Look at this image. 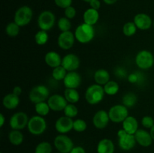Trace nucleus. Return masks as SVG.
<instances>
[{
    "mask_svg": "<svg viewBox=\"0 0 154 153\" xmlns=\"http://www.w3.org/2000/svg\"><path fill=\"white\" fill-rule=\"evenodd\" d=\"M74 33H75V38L79 43L86 44L93 40L96 34V31L93 26L83 22L75 28Z\"/></svg>",
    "mask_w": 154,
    "mask_h": 153,
    "instance_id": "nucleus-1",
    "label": "nucleus"
},
{
    "mask_svg": "<svg viewBox=\"0 0 154 153\" xmlns=\"http://www.w3.org/2000/svg\"><path fill=\"white\" fill-rule=\"evenodd\" d=\"M105 90L102 86L93 84L87 88L85 92V99L90 105H96L103 100L105 97Z\"/></svg>",
    "mask_w": 154,
    "mask_h": 153,
    "instance_id": "nucleus-2",
    "label": "nucleus"
},
{
    "mask_svg": "<svg viewBox=\"0 0 154 153\" xmlns=\"http://www.w3.org/2000/svg\"><path fill=\"white\" fill-rule=\"evenodd\" d=\"M47 122L43 116L35 115L29 118L27 129L31 134L38 136L45 132L47 129Z\"/></svg>",
    "mask_w": 154,
    "mask_h": 153,
    "instance_id": "nucleus-3",
    "label": "nucleus"
},
{
    "mask_svg": "<svg viewBox=\"0 0 154 153\" xmlns=\"http://www.w3.org/2000/svg\"><path fill=\"white\" fill-rule=\"evenodd\" d=\"M33 17L32 9L27 5L20 7L15 11L14 16V22H16L19 26L23 27L30 23Z\"/></svg>",
    "mask_w": 154,
    "mask_h": 153,
    "instance_id": "nucleus-4",
    "label": "nucleus"
},
{
    "mask_svg": "<svg viewBox=\"0 0 154 153\" xmlns=\"http://www.w3.org/2000/svg\"><path fill=\"white\" fill-rule=\"evenodd\" d=\"M50 91L45 85H37L32 87L29 93V99L33 104L46 101L50 97Z\"/></svg>",
    "mask_w": 154,
    "mask_h": 153,
    "instance_id": "nucleus-5",
    "label": "nucleus"
},
{
    "mask_svg": "<svg viewBox=\"0 0 154 153\" xmlns=\"http://www.w3.org/2000/svg\"><path fill=\"white\" fill-rule=\"evenodd\" d=\"M135 64L141 70H148L154 64V56L150 51L143 50L139 51L135 56Z\"/></svg>",
    "mask_w": 154,
    "mask_h": 153,
    "instance_id": "nucleus-6",
    "label": "nucleus"
},
{
    "mask_svg": "<svg viewBox=\"0 0 154 153\" xmlns=\"http://www.w3.org/2000/svg\"><path fill=\"white\" fill-rule=\"evenodd\" d=\"M56 22V16L51 10H43L38 17V26L40 30L48 32L54 28Z\"/></svg>",
    "mask_w": 154,
    "mask_h": 153,
    "instance_id": "nucleus-7",
    "label": "nucleus"
},
{
    "mask_svg": "<svg viewBox=\"0 0 154 153\" xmlns=\"http://www.w3.org/2000/svg\"><path fill=\"white\" fill-rule=\"evenodd\" d=\"M117 136H118L119 147L123 151H130L137 143L135 135L127 133L123 128L118 130Z\"/></svg>",
    "mask_w": 154,
    "mask_h": 153,
    "instance_id": "nucleus-8",
    "label": "nucleus"
},
{
    "mask_svg": "<svg viewBox=\"0 0 154 153\" xmlns=\"http://www.w3.org/2000/svg\"><path fill=\"white\" fill-rule=\"evenodd\" d=\"M54 144L58 152L61 153H69L75 147L72 140L66 134H60L54 138Z\"/></svg>",
    "mask_w": 154,
    "mask_h": 153,
    "instance_id": "nucleus-9",
    "label": "nucleus"
},
{
    "mask_svg": "<svg viewBox=\"0 0 154 153\" xmlns=\"http://www.w3.org/2000/svg\"><path fill=\"white\" fill-rule=\"evenodd\" d=\"M108 115L112 122L120 123L129 116V110L123 104H116L110 108Z\"/></svg>",
    "mask_w": 154,
    "mask_h": 153,
    "instance_id": "nucleus-10",
    "label": "nucleus"
},
{
    "mask_svg": "<svg viewBox=\"0 0 154 153\" xmlns=\"http://www.w3.org/2000/svg\"><path fill=\"white\" fill-rule=\"evenodd\" d=\"M29 118L23 111L17 112L11 116L9 120V125L12 130H23L27 128Z\"/></svg>",
    "mask_w": 154,
    "mask_h": 153,
    "instance_id": "nucleus-11",
    "label": "nucleus"
},
{
    "mask_svg": "<svg viewBox=\"0 0 154 153\" xmlns=\"http://www.w3.org/2000/svg\"><path fill=\"white\" fill-rule=\"evenodd\" d=\"M76 38L75 33L71 31L63 32L60 34L57 38V44L59 47L63 50H69L73 47Z\"/></svg>",
    "mask_w": 154,
    "mask_h": 153,
    "instance_id": "nucleus-12",
    "label": "nucleus"
},
{
    "mask_svg": "<svg viewBox=\"0 0 154 153\" xmlns=\"http://www.w3.org/2000/svg\"><path fill=\"white\" fill-rule=\"evenodd\" d=\"M47 101L51 110L55 112L63 111L69 104L64 95H61L60 94H52L50 96Z\"/></svg>",
    "mask_w": 154,
    "mask_h": 153,
    "instance_id": "nucleus-13",
    "label": "nucleus"
},
{
    "mask_svg": "<svg viewBox=\"0 0 154 153\" xmlns=\"http://www.w3.org/2000/svg\"><path fill=\"white\" fill-rule=\"evenodd\" d=\"M73 118L63 116L57 118L55 122V129L59 134H66L73 129Z\"/></svg>",
    "mask_w": 154,
    "mask_h": 153,
    "instance_id": "nucleus-14",
    "label": "nucleus"
},
{
    "mask_svg": "<svg viewBox=\"0 0 154 153\" xmlns=\"http://www.w3.org/2000/svg\"><path fill=\"white\" fill-rule=\"evenodd\" d=\"M81 64L79 57L74 53H69L65 56L62 60L61 65L69 71H76Z\"/></svg>",
    "mask_w": 154,
    "mask_h": 153,
    "instance_id": "nucleus-15",
    "label": "nucleus"
},
{
    "mask_svg": "<svg viewBox=\"0 0 154 153\" xmlns=\"http://www.w3.org/2000/svg\"><path fill=\"white\" fill-rule=\"evenodd\" d=\"M110 121L108 112L105 110H98L93 117V124L97 129H104L106 128Z\"/></svg>",
    "mask_w": 154,
    "mask_h": 153,
    "instance_id": "nucleus-16",
    "label": "nucleus"
},
{
    "mask_svg": "<svg viewBox=\"0 0 154 153\" xmlns=\"http://www.w3.org/2000/svg\"><path fill=\"white\" fill-rule=\"evenodd\" d=\"M133 22H135L137 28L142 31L150 29L153 26V22L151 17L148 14L144 13L137 14L134 16Z\"/></svg>",
    "mask_w": 154,
    "mask_h": 153,
    "instance_id": "nucleus-17",
    "label": "nucleus"
},
{
    "mask_svg": "<svg viewBox=\"0 0 154 153\" xmlns=\"http://www.w3.org/2000/svg\"><path fill=\"white\" fill-rule=\"evenodd\" d=\"M82 78L77 71H69L63 80V84L67 88H78L81 86Z\"/></svg>",
    "mask_w": 154,
    "mask_h": 153,
    "instance_id": "nucleus-18",
    "label": "nucleus"
},
{
    "mask_svg": "<svg viewBox=\"0 0 154 153\" xmlns=\"http://www.w3.org/2000/svg\"><path fill=\"white\" fill-rule=\"evenodd\" d=\"M135 137L137 143L142 147H149L153 143V138L150 135V131L144 129H138L135 134Z\"/></svg>",
    "mask_w": 154,
    "mask_h": 153,
    "instance_id": "nucleus-19",
    "label": "nucleus"
},
{
    "mask_svg": "<svg viewBox=\"0 0 154 153\" xmlns=\"http://www.w3.org/2000/svg\"><path fill=\"white\" fill-rule=\"evenodd\" d=\"M63 58L56 51H49L45 56V62L47 65L52 68L60 66L62 64Z\"/></svg>",
    "mask_w": 154,
    "mask_h": 153,
    "instance_id": "nucleus-20",
    "label": "nucleus"
},
{
    "mask_svg": "<svg viewBox=\"0 0 154 153\" xmlns=\"http://www.w3.org/2000/svg\"><path fill=\"white\" fill-rule=\"evenodd\" d=\"M123 129L130 134H135L138 130V122L135 117L129 116L124 121L122 122Z\"/></svg>",
    "mask_w": 154,
    "mask_h": 153,
    "instance_id": "nucleus-21",
    "label": "nucleus"
},
{
    "mask_svg": "<svg viewBox=\"0 0 154 153\" xmlns=\"http://www.w3.org/2000/svg\"><path fill=\"white\" fill-rule=\"evenodd\" d=\"M96 151L97 153H114L115 146L111 140L104 138L98 142Z\"/></svg>",
    "mask_w": 154,
    "mask_h": 153,
    "instance_id": "nucleus-22",
    "label": "nucleus"
},
{
    "mask_svg": "<svg viewBox=\"0 0 154 153\" xmlns=\"http://www.w3.org/2000/svg\"><path fill=\"white\" fill-rule=\"evenodd\" d=\"M19 96L16 95L13 92L8 93L4 96L2 99V104L5 108L8 110L16 109L20 104Z\"/></svg>",
    "mask_w": 154,
    "mask_h": 153,
    "instance_id": "nucleus-23",
    "label": "nucleus"
},
{
    "mask_svg": "<svg viewBox=\"0 0 154 153\" xmlns=\"http://www.w3.org/2000/svg\"><path fill=\"white\" fill-rule=\"evenodd\" d=\"M83 20H84V22L94 26V25L97 23L99 20V11L91 8L87 9L83 15Z\"/></svg>",
    "mask_w": 154,
    "mask_h": 153,
    "instance_id": "nucleus-24",
    "label": "nucleus"
},
{
    "mask_svg": "<svg viewBox=\"0 0 154 153\" xmlns=\"http://www.w3.org/2000/svg\"><path fill=\"white\" fill-rule=\"evenodd\" d=\"M110 78H111V76H110L109 72L105 69H99L94 73L95 82H96V83L102 86H104L107 82L111 80Z\"/></svg>",
    "mask_w": 154,
    "mask_h": 153,
    "instance_id": "nucleus-25",
    "label": "nucleus"
},
{
    "mask_svg": "<svg viewBox=\"0 0 154 153\" xmlns=\"http://www.w3.org/2000/svg\"><path fill=\"white\" fill-rule=\"evenodd\" d=\"M9 142L14 146H20L24 140V136L20 130H12L8 134Z\"/></svg>",
    "mask_w": 154,
    "mask_h": 153,
    "instance_id": "nucleus-26",
    "label": "nucleus"
},
{
    "mask_svg": "<svg viewBox=\"0 0 154 153\" xmlns=\"http://www.w3.org/2000/svg\"><path fill=\"white\" fill-rule=\"evenodd\" d=\"M64 97L69 104H76L80 100V94L77 88H67L64 91Z\"/></svg>",
    "mask_w": 154,
    "mask_h": 153,
    "instance_id": "nucleus-27",
    "label": "nucleus"
},
{
    "mask_svg": "<svg viewBox=\"0 0 154 153\" xmlns=\"http://www.w3.org/2000/svg\"><path fill=\"white\" fill-rule=\"evenodd\" d=\"M138 101V97L134 92H127L122 98V104L127 108L133 107Z\"/></svg>",
    "mask_w": 154,
    "mask_h": 153,
    "instance_id": "nucleus-28",
    "label": "nucleus"
},
{
    "mask_svg": "<svg viewBox=\"0 0 154 153\" xmlns=\"http://www.w3.org/2000/svg\"><path fill=\"white\" fill-rule=\"evenodd\" d=\"M127 80L130 83L137 84V85H142L145 82V76L141 71L133 72L129 74L127 77Z\"/></svg>",
    "mask_w": 154,
    "mask_h": 153,
    "instance_id": "nucleus-29",
    "label": "nucleus"
},
{
    "mask_svg": "<svg viewBox=\"0 0 154 153\" xmlns=\"http://www.w3.org/2000/svg\"><path fill=\"white\" fill-rule=\"evenodd\" d=\"M104 90H105V94L108 95L113 96L115 95L118 93L119 90H120V86L117 82L114 80H110L109 82H107L105 86H103Z\"/></svg>",
    "mask_w": 154,
    "mask_h": 153,
    "instance_id": "nucleus-30",
    "label": "nucleus"
},
{
    "mask_svg": "<svg viewBox=\"0 0 154 153\" xmlns=\"http://www.w3.org/2000/svg\"><path fill=\"white\" fill-rule=\"evenodd\" d=\"M35 110L37 112V115L45 117L49 114L51 110L48 105V101H43L35 104Z\"/></svg>",
    "mask_w": 154,
    "mask_h": 153,
    "instance_id": "nucleus-31",
    "label": "nucleus"
},
{
    "mask_svg": "<svg viewBox=\"0 0 154 153\" xmlns=\"http://www.w3.org/2000/svg\"><path fill=\"white\" fill-rule=\"evenodd\" d=\"M35 41L38 45L43 46L48 43L49 40V35L48 34V32L44 31V30H39L38 32L35 34Z\"/></svg>",
    "mask_w": 154,
    "mask_h": 153,
    "instance_id": "nucleus-32",
    "label": "nucleus"
},
{
    "mask_svg": "<svg viewBox=\"0 0 154 153\" xmlns=\"http://www.w3.org/2000/svg\"><path fill=\"white\" fill-rule=\"evenodd\" d=\"M20 26L17 25L15 22H11L8 23L5 27V32L8 36L11 38L17 37L19 34Z\"/></svg>",
    "mask_w": 154,
    "mask_h": 153,
    "instance_id": "nucleus-33",
    "label": "nucleus"
},
{
    "mask_svg": "<svg viewBox=\"0 0 154 153\" xmlns=\"http://www.w3.org/2000/svg\"><path fill=\"white\" fill-rule=\"evenodd\" d=\"M68 71L62 65L53 68L52 76L54 80L57 81H61L65 79Z\"/></svg>",
    "mask_w": 154,
    "mask_h": 153,
    "instance_id": "nucleus-34",
    "label": "nucleus"
},
{
    "mask_svg": "<svg viewBox=\"0 0 154 153\" xmlns=\"http://www.w3.org/2000/svg\"><path fill=\"white\" fill-rule=\"evenodd\" d=\"M137 26L134 22H127L123 25V33L126 37H132L136 33Z\"/></svg>",
    "mask_w": 154,
    "mask_h": 153,
    "instance_id": "nucleus-35",
    "label": "nucleus"
},
{
    "mask_svg": "<svg viewBox=\"0 0 154 153\" xmlns=\"http://www.w3.org/2000/svg\"><path fill=\"white\" fill-rule=\"evenodd\" d=\"M52 145L47 141L39 142L35 148V153H52Z\"/></svg>",
    "mask_w": 154,
    "mask_h": 153,
    "instance_id": "nucleus-36",
    "label": "nucleus"
},
{
    "mask_svg": "<svg viewBox=\"0 0 154 153\" xmlns=\"http://www.w3.org/2000/svg\"><path fill=\"white\" fill-rule=\"evenodd\" d=\"M57 26H58L59 29L63 32H68L71 31L72 28V22H71V20L68 19L66 16H63V17L60 18L57 22Z\"/></svg>",
    "mask_w": 154,
    "mask_h": 153,
    "instance_id": "nucleus-37",
    "label": "nucleus"
},
{
    "mask_svg": "<svg viewBox=\"0 0 154 153\" xmlns=\"http://www.w3.org/2000/svg\"><path fill=\"white\" fill-rule=\"evenodd\" d=\"M64 112V116H66L69 117V118H75L78 116V109L76 106L75 105V104H68L67 106H66V108L63 110Z\"/></svg>",
    "mask_w": 154,
    "mask_h": 153,
    "instance_id": "nucleus-38",
    "label": "nucleus"
},
{
    "mask_svg": "<svg viewBox=\"0 0 154 153\" xmlns=\"http://www.w3.org/2000/svg\"><path fill=\"white\" fill-rule=\"evenodd\" d=\"M87 124L84 119L82 118H77V119L74 120L73 124V130L75 131L78 132V133H81L87 130Z\"/></svg>",
    "mask_w": 154,
    "mask_h": 153,
    "instance_id": "nucleus-39",
    "label": "nucleus"
},
{
    "mask_svg": "<svg viewBox=\"0 0 154 153\" xmlns=\"http://www.w3.org/2000/svg\"><path fill=\"white\" fill-rule=\"evenodd\" d=\"M141 124L147 129H150L154 125V119L152 116H145L141 118Z\"/></svg>",
    "mask_w": 154,
    "mask_h": 153,
    "instance_id": "nucleus-40",
    "label": "nucleus"
},
{
    "mask_svg": "<svg viewBox=\"0 0 154 153\" xmlns=\"http://www.w3.org/2000/svg\"><path fill=\"white\" fill-rule=\"evenodd\" d=\"M64 14L66 17H67L68 19L72 20L74 19L75 17L77 14V10L73 6H69L67 8L64 9Z\"/></svg>",
    "mask_w": 154,
    "mask_h": 153,
    "instance_id": "nucleus-41",
    "label": "nucleus"
},
{
    "mask_svg": "<svg viewBox=\"0 0 154 153\" xmlns=\"http://www.w3.org/2000/svg\"><path fill=\"white\" fill-rule=\"evenodd\" d=\"M114 74L117 76V77L120 78V79H124V78L128 77L127 70L123 67H117L114 70Z\"/></svg>",
    "mask_w": 154,
    "mask_h": 153,
    "instance_id": "nucleus-42",
    "label": "nucleus"
},
{
    "mask_svg": "<svg viewBox=\"0 0 154 153\" xmlns=\"http://www.w3.org/2000/svg\"><path fill=\"white\" fill-rule=\"evenodd\" d=\"M73 0H54V3L57 7L66 9L69 6H72Z\"/></svg>",
    "mask_w": 154,
    "mask_h": 153,
    "instance_id": "nucleus-43",
    "label": "nucleus"
},
{
    "mask_svg": "<svg viewBox=\"0 0 154 153\" xmlns=\"http://www.w3.org/2000/svg\"><path fill=\"white\" fill-rule=\"evenodd\" d=\"M89 4H90V8L95 10H99V9L101 8V2L99 0H92Z\"/></svg>",
    "mask_w": 154,
    "mask_h": 153,
    "instance_id": "nucleus-44",
    "label": "nucleus"
},
{
    "mask_svg": "<svg viewBox=\"0 0 154 153\" xmlns=\"http://www.w3.org/2000/svg\"><path fill=\"white\" fill-rule=\"evenodd\" d=\"M69 153H86V150L84 147L78 146L74 147Z\"/></svg>",
    "mask_w": 154,
    "mask_h": 153,
    "instance_id": "nucleus-45",
    "label": "nucleus"
},
{
    "mask_svg": "<svg viewBox=\"0 0 154 153\" xmlns=\"http://www.w3.org/2000/svg\"><path fill=\"white\" fill-rule=\"evenodd\" d=\"M13 92L14 94H16V95L20 96L21 94V93H22V88H21L20 86H17L14 87L13 92Z\"/></svg>",
    "mask_w": 154,
    "mask_h": 153,
    "instance_id": "nucleus-46",
    "label": "nucleus"
},
{
    "mask_svg": "<svg viewBox=\"0 0 154 153\" xmlns=\"http://www.w3.org/2000/svg\"><path fill=\"white\" fill-rule=\"evenodd\" d=\"M5 117L2 113H1L0 114V127H3V125L5 124Z\"/></svg>",
    "mask_w": 154,
    "mask_h": 153,
    "instance_id": "nucleus-47",
    "label": "nucleus"
},
{
    "mask_svg": "<svg viewBox=\"0 0 154 153\" xmlns=\"http://www.w3.org/2000/svg\"><path fill=\"white\" fill-rule=\"evenodd\" d=\"M106 4H108V5H111V4H115L117 2V0H102Z\"/></svg>",
    "mask_w": 154,
    "mask_h": 153,
    "instance_id": "nucleus-48",
    "label": "nucleus"
},
{
    "mask_svg": "<svg viewBox=\"0 0 154 153\" xmlns=\"http://www.w3.org/2000/svg\"><path fill=\"white\" fill-rule=\"evenodd\" d=\"M150 135H151L152 138H153V140L154 141V125L150 129Z\"/></svg>",
    "mask_w": 154,
    "mask_h": 153,
    "instance_id": "nucleus-49",
    "label": "nucleus"
},
{
    "mask_svg": "<svg viewBox=\"0 0 154 153\" xmlns=\"http://www.w3.org/2000/svg\"><path fill=\"white\" fill-rule=\"evenodd\" d=\"M84 2H87V3H90V2L92 1V0H83Z\"/></svg>",
    "mask_w": 154,
    "mask_h": 153,
    "instance_id": "nucleus-50",
    "label": "nucleus"
},
{
    "mask_svg": "<svg viewBox=\"0 0 154 153\" xmlns=\"http://www.w3.org/2000/svg\"><path fill=\"white\" fill-rule=\"evenodd\" d=\"M153 26L154 27V20H153Z\"/></svg>",
    "mask_w": 154,
    "mask_h": 153,
    "instance_id": "nucleus-51",
    "label": "nucleus"
},
{
    "mask_svg": "<svg viewBox=\"0 0 154 153\" xmlns=\"http://www.w3.org/2000/svg\"><path fill=\"white\" fill-rule=\"evenodd\" d=\"M57 153H61V152H57Z\"/></svg>",
    "mask_w": 154,
    "mask_h": 153,
    "instance_id": "nucleus-52",
    "label": "nucleus"
},
{
    "mask_svg": "<svg viewBox=\"0 0 154 153\" xmlns=\"http://www.w3.org/2000/svg\"><path fill=\"white\" fill-rule=\"evenodd\" d=\"M1 153H2V152H1Z\"/></svg>",
    "mask_w": 154,
    "mask_h": 153,
    "instance_id": "nucleus-53",
    "label": "nucleus"
}]
</instances>
